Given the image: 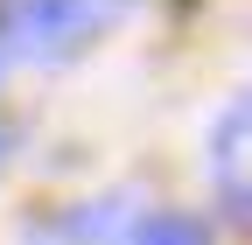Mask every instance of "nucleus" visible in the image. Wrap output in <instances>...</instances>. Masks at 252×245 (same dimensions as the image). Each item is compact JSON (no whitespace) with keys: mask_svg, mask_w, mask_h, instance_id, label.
<instances>
[{"mask_svg":"<svg viewBox=\"0 0 252 245\" xmlns=\"http://www.w3.org/2000/svg\"><path fill=\"white\" fill-rule=\"evenodd\" d=\"M91 28H98V7H91V0H14L7 7V49L35 56V63H56V56H70Z\"/></svg>","mask_w":252,"mask_h":245,"instance_id":"f257e3e1","label":"nucleus"},{"mask_svg":"<svg viewBox=\"0 0 252 245\" xmlns=\"http://www.w3.org/2000/svg\"><path fill=\"white\" fill-rule=\"evenodd\" d=\"M238 154H245V105H231V112H224V126H217V175H224V203H231V217H245Z\"/></svg>","mask_w":252,"mask_h":245,"instance_id":"f03ea898","label":"nucleus"},{"mask_svg":"<svg viewBox=\"0 0 252 245\" xmlns=\"http://www.w3.org/2000/svg\"><path fill=\"white\" fill-rule=\"evenodd\" d=\"M133 245H210V238H203V224L168 217V210H161V217H147V224L133 231Z\"/></svg>","mask_w":252,"mask_h":245,"instance_id":"7ed1b4c3","label":"nucleus"}]
</instances>
